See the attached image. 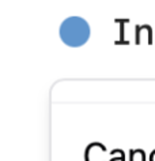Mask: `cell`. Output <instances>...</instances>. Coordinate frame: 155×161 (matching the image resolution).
<instances>
[{"label":"cell","instance_id":"1","mask_svg":"<svg viewBox=\"0 0 155 161\" xmlns=\"http://www.w3.org/2000/svg\"><path fill=\"white\" fill-rule=\"evenodd\" d=\"M61 40L70 47H80L90 37V27L85 19L71 17L61 23Z\"/></svg>","mask_w":155,"mask_h":161},{"label":"cell","instance_id":"2","mask_svg":"<svg viewBox=\"0 0 155 161\" xmlns=\"http://www.w3.org/2000/svg\"><path fill=\"white\" fill-rule=\"evenodd\" d=\"M151 161H155V153H154L152 156H151Z\"/></svg>","mask_w":155,"mask_h":161}]
</instances>
